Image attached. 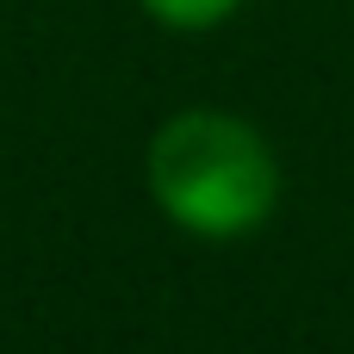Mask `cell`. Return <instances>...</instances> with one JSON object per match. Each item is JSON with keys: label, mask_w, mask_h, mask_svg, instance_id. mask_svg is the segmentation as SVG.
<instances>
[{"label": "cell", "mask_w": 354, "mask_h": 354, "mask_svg": "<svg viewBox=\"0 0 354 354\" xmlns=\"http://www.w3.org/2000/svg\"><path fill=\"white\" fill-rule=\"evenodd\" d=\"M143 12L162 19V25H174V31H205V25L230 19L236 0H143Z\"/></svg>", "instance_id": "7a4b0ae2"}, {"label": "cell", "mask_w": 354, "mask_h": 354, "mask_svg": "<svg viewBox=\"0 0 354 354\" xmlns=\"http://www.w3.org/2000/svg\"><path fill=\"white\" fill-rule=\"evenodd\" d=\"M143 174H149L156 205L180 230L212 236V243L261 230L268 212H274V199H280L274 149L261 143V131L249 118L218 112V106L174 112L149 137Z\"/></svg>", "instance_id": "6da1fadb"}]
</instances>
